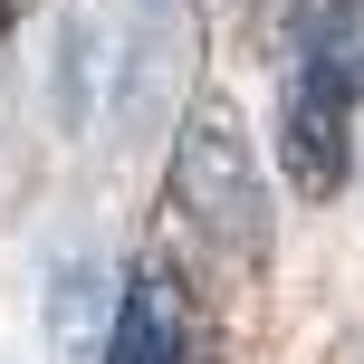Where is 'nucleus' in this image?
Instances as JSON below:
<instances>
[{"label": "nucleus", "mask_w": 364, "mask_h": 364, "mask_svg": "<svg viewBox=\"0 0 364 364\" xmlns=\"http://www.w3.org/2000/svg\"><path fill=\"white\" fill-rule=\"evenodd\" d=\"M355 364H364V336H355Z\"/></svg>", "instance_id": "nucleus-5"}, {"label": "nucleus", "mask_w": 364, "mask_h": 364, "mask_svg": "<svg viewBox=\"0 0 364 364\" xmlns=\"http://www.w3.org/2000/svg\"><path fill=\"white\" fill-rule=\"evenodd\" d=\"M96 364H201L192 307H182V278L164 269V259H144V269L125 278L115 326H106V355H96Z\"/></svg>", "instance_id": "nucleus-3"}, {"label": "nucleus", "mask_w": 364, "mask_h": 364, "mask_svg": "<svg viewBox=\"0 0 364 364\" xmlns=\"http://www.w3.org/2000/svg\"><path fill=\"white\" fill-rule=\"evenodd\" d=\"M173 211L211 240V259H240L259 269L269 259V182H259V154L240 134V115L220 96H192L173 125Z\"/></svg>", "instance_id": "nucleus-2"}, {"label": "nucleus", "mask_w": 364, "mask_h": 364, "mask_svg": "<svg viewBox=\"0 0 364 364\" xmlns=\"http://www.w3.org/2000/svg\"><path fill=\"white\" fill-rule=\"evenodd\" d=\"M115 297H125V288H115V269L77 250L68 269L48 278V336H58L77 364H96V355H106V326H115Z\"/></svg>", "instance_id": "nucleus-4"}, {"label": "nucleus", "mask_w": 364, "mask_h": 364, "mask_svg": "<svg viewBox=\"0 0 364 364\" xmlns=\"http://www.w3.org/2000/svg\"><path fill=\"white\" fill-rule=\"evenodd\" d=\"M192 10L182 0H68L48 48V115L68 144H106L125 125H154L182 87Z\"/></svg>", "instance_id": "nucleus-1"}, {"label": "nucleus", "mask_w": 364, "mask_h": 364, "mask_svg": "<svg viewBox=\"0 0 364 364\" xmlns=\"http://www.w3.org/2000/svg\"><path fill=\"white\" fill-rule=\"evenodd\" d=\"M201 364H220V355H201Z\"/></svg>", "instance_id": "nucleus-6"}]
</instances>
